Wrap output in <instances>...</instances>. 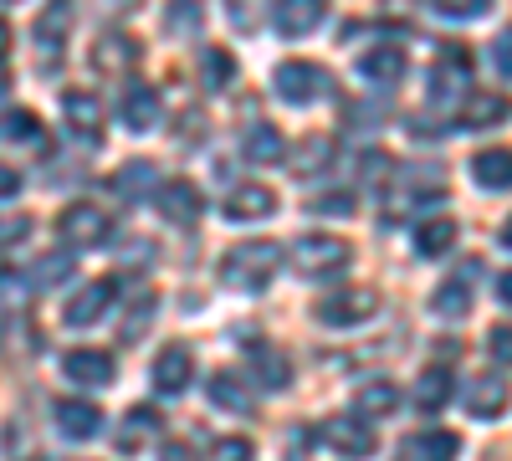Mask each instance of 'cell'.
<instances>
[{
	"instance_id": "cell-7",
	"label": "cell",
	"mask_w": 512,
	"mask_h": 461,
	"mask_svg": "<svg viewBox=\"0 0 512 461\" xmlns=\"http://www.w3.org/2000/svg\"><path fill=\"white\" fill-rule=\"evenodd\" d=\"M466 98V47H446L431 67V108H451Z\"/></svg>"
},
{
	"instance_id": "cell-2",
	"label": "cell",
	"mask_w": 512,
	"mask_h": 461,
	"mask_svg": "<svg viewBox=\"0 0 512 461\" xmlns=\"http://www.w3.org/2000/svg\"><path fill=\"white\" fill-rule=\"evenodd\" d=\"M349 241L344 236H318V231H308V236H297L287 251H282V262L297 272V277H333V272H344L349 267Z\"/></svg>"
},
{
	"instance_id": "cell-20",
	"label": "cell",
	"mask_w": 512,
	"mask_h": 461,
	"mask_svg": "<svg viewBox=\"0 0 512 461\" xmlns=\"http://www.w3.org/2000/svg\"><path fill=\"white\" fill-rule=\"evenodd\" d=\"M323 16H328V0H277L272 6V26L282 36H308Z\"/></svg>"
},
{
	"instance_id": "cell-41",
	"label": "cell",
	"mask_w": 512,
	"mask_h": 461,
	"mask_svg": "<svg viewBox=\"0 0 512 461\" xmlns=\"http://www.w3.org/2000/svg\"><path fill=\"white\" fill-rule=\"evenodd\" d=\"M205 461H251V441L246 436H221L205 451Z\"/></svg>"
},
{
	"instance_id": "cell-36",
	"label": "cell",
	"mask_w": 512,
	"mask_h": 461,
	"mask_svg": "<svg viewBox=\"0 0 512 461\" xmlns=\"http://www.w3.org/2000/svg\"><path fill=\"white\" fill-rule=\"evenodd\" d=\"M359 211V205H354V195L349 190H328V195H318L313 200V216H333V221H349Z\"/></svg>"
},
{
	"instance_id": "cell-1",
	"label": "cell",
	"mask_w": 512,
	"mask_h": 461,
	"mask_svg": "<svg viewBox=\"0 0 512 461\" xmlns=\"http://www.w3.org/2000/svg\"><path fill=\"white\" fill-rule=\"evenodd\" d=\"M277 267H282V246L277 241H241L236 251H226L221 282L236 287V292H262V287H272Z\"/></svg>"
},
{
	"instance_id": "cell-13",
	"label": "cell",
	"mask_w": 512,
	"mask_h": 461,
	"mask_svg": "<svg viewBox=\"0 0 512 461\" xmlns=\"http://www.w3.org/2000/svg\"><path fill=\"white\" fill-rule=\"evenodd\" d=\"M62 374L72 385H82V390H103V385H113V354H103V349H72L62 359Z\"/></svg>"
},
{
	"instance_id": "cell-22",
	"label": "cell",
	"mask_w": 512,
	"mask_h": 461,
	"mask_svg": "<svg viewBox=\"0 0 512 461\" xmlns=\"http://www.w3.org/2000/svg\"><path fill=\"white\" fill-rule=\"evenodd\" d=\"M451 390H456V374H451V364H425L420 369V380H415V410H441V405H451Z\"/></svg>"
},
{
	"instance_id": "cell-46",
	"label": "cell",
	"mask_w": 512,
	"mask_h": 461,
	"mask_svg": "<svg viewBox=\"0 0 512 461\" xmlns=\"http://www.w3.org/2000/svg\"><path fill=\"white\" fill-rule=\"evenodd\" d=\"M16 190H21V175L11 170V164H0V200H11Z\"/></svg>"
},
{
	"instance_id": "cell-39",
	"label": "cell",
	"mask_w": 512,
	"mask_h": 461,
	"mask_svg": "<svg viewBox=\"0 0 512 461\" xmlns=\"http://www.w3.org/2000/svg\"><path fill=\"white\" fill-rule=\"evenodd\" d=\"M431 6L441 16H451V21H477V16H487L492 0H431Z\"/></svg>"
},
{
	"instance_id": "cell-37",
	"label": "cell",
	"mask_w": 512,
	"mask_h": 461,
	"mask_svg": "<svg viewBox=\"0 0 512 461\" xmlns=\"http://www.w3.org/2000/svg\"><path fill=\"white\" fill-rule=\"evenodd\" d=\"M31 287H52L57 277H72V257H67V251H52V257H41L36 267H31Z\"/></svg>"
},
{
	"instance_id": "cell-31",
	"label": "cell",
	"mask_w": 512,
	"mask_h": 461,
	"mask_svg": "<svg viewBox=\"0 0 512 461\" xmlns=\"http://www.w3.org/2000/svg\"><path fill=\"white\" fill-rule=\"evenodd\" d=\"M502 400H507L502 380H492V374H482V380L472 385V395H466V410H472L477 421H497V415H502Z\"/></svg>"
},
{
	"instance_id": "cell-35",
	"label": "cell",
	"mask_w": 512,
	"mask_h": 461,
	"mask_svg": "<svg viewBox=\"0 0 512 461\" xmlns=\"http://www.w3.org/2000/svg\"><path fill=\"white\" fill-rule=\"evenodd\" d=\"M200 21H205L200 0H175V6L164 11V31H169V36H195Z\"/></svg>"
},
{
	"instance_id": "cell-40",
	"label": "cell",
	"mask_w": 512,
	"mask_h": 461,
	"mask_svg": "<svg viewBox=\"0 0 512 461\" xmlns=\"http://www.w3.org/2000/svg\"><path fill=\"white\" fill-rule=\"evenodd\" d=\"M323 154H333V144H328L323 134H313L303 149H297V164H292V170H297V175H313L318 164H323Z\"/></svg>"
},
{
	"instance_id": "cell-10",
	"label": "cell",
	"mask_w": 512,
	"mask_h": 461,
	"mask_svg": "<svg viewBox=\"0 0 512 461\" xmlns=\"http://www.w3.org/2000/svg\"><path fill=\"white\" fill-rule=\"evenodd\" d=\"M118 118L128 134H149L154 118H159V93L149 88V82H123V98H118Z\"/></svg>"
},
{
	"instance_id": "cell-21",
	"label": "cell",
	"mask_w": 512,
	"mask_h": 461,
	"mask_svg": "<svg viewBox=\"0 0 512 461\" xmlns=\"http://www.w3.org/2000/svg\"><path fill=\"white\" fill-rule=\"evenodd\" d=\"M221 211H226V221H267V216H277V195L267 185H241V190H231Z\"/></svg>"
},
{
	"instance_id": "cell-27",
	"label": "cell",
	"mask_w": 512,
	"mask_h": 461,
	"mask_svg": "<svg viewBox=\"0 0 512 461\" xmlns=\"http://www.w3.org/2000/svg\"><path fill=\"white\" fill-rule=\"evenodd\" d=\"M16 139H31L36 149H47V129H41L36 113H26V108L0 113V144H16Z\"/></svg>"
},
{
	"instance_id": "cell-3",
	"label": "cell",
	"mask_w": 512,
	"mask_h": 461,
	"mask_svg": "<svg viewBox=\"0 0 512 461\" xmlns=\"http://www.w3.org/2000/svg\"><path fill=\"white\" fill-rule=\"evenodd\" d=\"M379 313V292L364 287V282H344V287H333L328 298L318 303V323L323 328H359Z\"/></svg>"
},
{
	"instance_id": "cell-47",
	"label": "cell",
	"mask_w": 512,
	"mask_h": 461,
	"mask_svg": "<svg viewBox=\"0 0 512 461\" xmlns=\"http://www.w3.org/2000/svg\"><path fill=\"white\" fill-rule=\"evenodd\" d=\"M159 461H195V456H190V446H164Z\"/></svg>"
},
{
	"instance_id": "cell-43",
	"label": "cell",
	"mask_w": 512,
	"mask_h": 461,
	"mask_svg": "<svg viewBox=\"0 0 512 461\" xmlns=\"http://www.w3.org/2000/svg\"><path fill=\"white\" fill-rule=\"evenodd\" d=\"M26 298V287H21V277L16 272H6L0 267V303H21Z\"/></svg>"
},
{
	"instance_id": "cell-38",
	"label": "cell",
	"mask_w": 512,
	"mask_h": 461,
	"mask_svg": "<svg viewBox=\"0 0 512 461\" xmlns=\"http://www.w3.org/2000/svg\"><path fill=\"white\" fill-rule=\"evenodd\" d=\"M205 82H210V88H231V77H236V62H231V52H221V47H210L205 52Z\"/></svg>"
},
{
	"instance_id": "cell-12",
	"label": "cell",
	"mask_w": 512,
	"mask_h": 461,
	"mask_svg": "<svg viewBox=\"0 0 512 461\" xmlns=\"http://www.w3.org/2000/svg\"><path fill=\"white\" fill-rule=\"evenodd\" d=\"M318 436H323V446H333L338 456H354V461L374 451V431L359 421V415H333V421H323Z\"/></svg>"
},
{
	"instance_id": "cell-44",
	"label": "cell",
	"mask_w": 512,
	"mask_h": 461,
	"mask_svg": "<svg viewBox=\"0 0 512 461\" xmlns=\"http://www.w3.org/2000/svg\"><path fill=\"white\" fill-rule=\"evenodd\" d=\"M492 57H497V77H507V72H512V36H507V31L497 36V52H492Z\"/></svg>"
},
{
	"instance_id": "cell-5",
	"label": "cell",
	"mask_w": 512,
	"mask_h": 461,
	"mask_svg": "<svg viewBox=\"0 0 512 461\" xmlns=\"http://www.w3.org/2000/svg\"><path fill=\"white\" fill-rule=\"evenodd\" d=\"M57 231H62V241L67 246H103L108 241V231H113V221H108V211H98V205H88V200H77V205H67V211L57 216Z\"/></svg>"
},
{
	"instance_id": "cell-9",
	"label": "cell",
	"mask_w": 512,
	"mask_h": 461,
	"mask_svg": "<svg viewBox=\"0 0 512 461\" xmlns=\"http://www.w3.org/2000/svg\"><path fill=\"white\" fill-rule=\"evenodd\" d=\"M154 205H159V216L164 221H175V226H195L200 211H205V195L190 185V180H169L154 190Z\"/></svg>"
},
{
	"instance_id": "cell-28",
	"label": "cell",
	"mask_w": 512,
	"mask_h": 461,
	"mask_svg": "<svg viewBox=\"0 0 512 461\" xmlns=\"http://www.w3.org/2000/svg\"><path fill=\"white\" fill-rule=\"evenodd\" d=\"M472 175H477V185L482 190H507L512 185V164H507V149H482L477 159H472Z\"/></svg>"
},
{
	"instance_id": "cell-26",
	"label": "cell",
	"mask_w": 512,
	"mask_h": 461,
	"mask_svg": "<svg viewBox=\"0 0 512 461\" xmlns=\"http://www.w3.org/2000/svg\"><path fill=\"white\" fill-rule=\"evenodd\" d=\"M431 313L436 318H466V313H472V282H461V277L441 282L431 292Z\"/></svg>"
},
{
	"instance_id": "cell-14",
	"label": "cell",
	"mask_w": 512,
	"mask_h": 461,
	"mask_svg": "<svg viewBox=\"0 0 512 461\" xmlns=\"http://www.w3.org/2000/svg\"><path fill=\"white\" fill-rule=\"evenodd\" d=\"M159 431H164V415H159L154 405H134V410L123 415V426H118V451H123V456H134V451L154 446Z\"/></svg>"
},
{
	"instance_id": "cell-32",
	"label": "cell",
	"mask_w": 512,
	"mask_h": 461,
	"mask_svg": "<svg viewBox=\"0 0 512 461\" xmlns=\"http://www.w3.org/2000/svg\"><path fill=\"white\" fill-rule=\"evenodd\" d=\"M359 410L364 415H395L400 410V385L395 380H364L359 385Z\"/></svg>"
},
{
	"instance_id": "cell-8",
	"label": "cell",
	"mask_w": 512,
	"mask_h": 461,
	"mask_svg": "<svg viewBox=\"0 0 512 461\" xmlns=\"http://www.w3.org/2000/svg\"><path fill=\"white\" fill-rule=\"evenodd\" d=\"M113 298H118V287H113V277H98V282H82V292H72L67 298V323L72 328H93L108 308H113Z\"/></svg>"
},
{
	"instance_id": "cell-17",
	"label": "cell",
	"mask_w": 512,
	"mask_h": 461,
	"mask_svg": "<svg viewBox=\"0 0 512 461\" xmlns=\"http://www.w3.org/2000/svg\"><path fill=\"white\" fill-rule=\"evenodd\" d=\"M62 113H67V129L77 134V139H88V144H98L103 139V103L93 98V93H62Z\"/></svg>"
},
{
	"instance_id": "cell-34",
	"label": "cell",
	"mask_w": 512,
	"mask_h": 461,
	"mask_svg": "<svg viewBox=\"0 0 512 461\" xmlns=\"http://www.w3.org/2000/svg\"><path fill=\"white\" fill-rule=\"evenodd\" d=\"M251 369H256V380H262L267 390H282V385L292 380V364H287V354H277V349H256Z\"/></svg>"
},
{
	"instance_id": "cell-16",
	"label": "cell",
	"mask_w": 512,
	"mask_h": 461,
	"mask_svg": "<svg viewBox=\"0 0 512 461\" xmlns=\"http://www.w3.org/2000/svg\"><path fill=\"white\" fill-rule=\"evenodd\" d=\"M190 380H195L190 349H185V344H169V349L154 359V390H159V395H185Z\"/></svg>"
},
{
	"instance_id": "cell-6",
	"label": "cell",
	"mask_w": 512,
	"mask_h": 461,
	"mask_svg": "<svg viewBox=\"0 0 512 461\" xmlns=\"http://www.w3.org/2000/svg\"><path fill=\"white\" fill-rule=\"evenodd\" d=\"M323 88H328V72L318 62H282L277 67V98L292 108H308L313 98H323Z\"/></svg>"
},
{
	"instance_id": "cell-33",
	"label": "cell",
	"mask_w": 512,
	"mask_h": 461,
	"mask_svg": "<svg viewBox=\"0 0 512 461\" xmlns=\"http://www.w3.org/2000/svg\"><path fill=\"white\" fill-rule=\"evenodd\" d=\"M456 451H461V441L451 431H425V436L410 441V456L405 461H456Z\"/></svg>"
},
{
	"instance_id": "cell-24",
	"label": "cell",
	"mask_w": 512,
	"mask_h": 461,
	"mask_svg": "<svg viewBox=\"0 0 512 461\" xmlns=\"http://www.w3.org/2000/svg\"><path fill=\"white\" fill-rule=\"evenodd\" d=\"M359 72H364L369 82H379V88H390V82L405 77V52H400V47H374V52L359 57Z\"/></svg>"
},
{
	"instance_id": "cell-18",
	"label": "cell",
	"mask_w": 512,
	"mask_h": 461,
	"mask_svg": "<svg viewBox=\"0 0 512 461\" xmlns=\"http://www.w3.org/2000/svg\"><path fill=\"white\" fill-rule=\"evenodd\" d=\"M123 323H118V339L123 344H139L144 333H149V318H154V287L134 282V287H123Z\"/></svg>"
},
{
	"instance_id": "cell-45",
	"label": "cell",
	"mask_w": 512,
	"mask_h": 461,
	"mask_svg": "<svg viewBox=\"0 0 512 461\" xmlns=\"http://www.w3.org/2000/svg\"><path fill=\"white\" fill-rule=\"evenodd\" d=\"M507 349H512V333L497 323V328H492V359H497V364H507Z\"/></svg>"
},
{
	"instance_id": "cell-11",
	"label": "cell",
	"mask_w": 512,
	"mask_h": 461,
	"mask_svg": "<svg viewBox=\"0 0 512 461\" xmlns=\"http://www.w3.org/2000/svg\"><path fill=\"white\" fill-rule=\"evenodd\" d=\"M241 154L251 164H287V139L272 118H251L241 129Z\"/></svg>"
},
{
	"instance_id": "cell-4",
	"label": "cell",
	"mask_w": 512,
	"mask_h": 461,
	"mask_svg": "<svg viewBox=\"0 0 512 461\" xmlns=\"http://www.w3.org/2000/svg\"><path fill=\"white\" fill-rule=\"evenodd\" d=\"M139 57H144V47H139V36H128V31H103L88 52L93 72H103V77H128L139 67Z\"/></svg>"
},
{
	"instance_id": "cell-48",
	"label": "cell",
	"mask_w": 512,
	"mask_h": 461,
	"mask_svg": "<svg viewBox=\"0 0 512 461\" xmlns=\"http://www.w3.org/2000/svg\"><path fill=\"white\" fill-rule=\"evenodd\" d=\"M6 52H11V26L0 21V62H6Z\"/></svg>"
},
{
	"instance_id": "cell-23",
	"label": "cell",
	"mask_w": 512,
	"mask_h": 461,
	"mask_svg": "<svg viewBox=\"0 0 512 461\" xmlns=\"http://www.w3.org/2000/svg\"><path fill=\"white\" fill-rule=\"evenodd\" d=\"M113 190H118L123 200H149V195L159 190V164H154V159H128L123 170L113 175Z\"/></svg>"
},
{
	"instance_id": "cell-29",
	"label": "cell",
	"mask_w": 512,
	"mask_h": 461,
	"mask_svg": "<svg viewBox=\"0 0 512 461\" xmlns=\"http://www.w3.org/2000/svg\"><path fill=\"white\" fill-rule=\"evenodd\" d=\"M451 246H456V221L451 216H436V221H425L415 231V251H420V257H446Z\"/></svg>"
},
{
	"instance_id": "cell-25",
	"label": "cell",
	"mask_w": 512,
	"mask_h": 461,
	"mask_svg": "<svg viewBox=\"0 0 512 461\" xmlns=\"http://www.w3.org/2000/svg\"><path fill=\"white\" fill-rule=\"evenodd\" d=\"M210 400H216L221 410H231V415H246L251 410V390H246L241 374H231V369L210 374Z\"/></svg>"
},
{
	"instance_id": "cell-49",
	"label": "cell",
	"mask_w": 512,
	"mask_h": 461,
	"mask_svg": "<svg viewBox=\"0 0 512 461\" xmlns=\"http://www.w3.org/2000/svg\"><path fill=\"white\" fill-rule=\"evenodd\" d=\"M6 6H16V0H6Z\"/></svg>"
},
{
	"instance_id": "cell-42",
	"label": "cell",
	"mask_w": 512,
	"mask_h": 461,
	"mask_svg": "<svg viewBox=\"0 0 512 461\" xmlns=\"http://www.w3.org/2000/svg\"><path fill=\"white\" fill-rule=\"evenodd\" d=\"M31 236V216H0V246H16Z\"/></svg>"
},
{
	"instance_id": "cell-30",
	"label": "cell",
	"mask_w": 512,
	"mask_h": 461,
	"mask_svg": "<svg viewBox=\"0 0 512 461\" xmlns=\"http://www.w3.org/2000/svg\"><path fill=\"white\" fill-rule=\"evenodd\" d=\"M502 118H507V98L502 93H477V98H466V108H461L466 129H492V123H502Z\"/></svg>"
},
{
	"instance_id": "cell-15",
	"label": "cell",
	"mask_w": 512,
	"mask_h": 461,
	"mask_svg": "<svg viewBox=\"0 0 512 461\" xmlns=\"http://www.w3.org/2000/svg\"><path fill=\"white\" fill-rule=\"evenodd\" d=\"M72 21H77V0H47L41 16H36V47H47V57H57Z\"/></svg>"
},
{
	"instance_id": "cell-19",
	"label": "cell",
	"mask_w": 512,
	"mask_h": 461,
	"mask_svg": "<svg viewBox=\"0 0 512 461\" xmlns=\"http://www.w3.org/2000/svg\"><path fill=\"white\" fill-rule=\"evenodd\" d=\"M52 410H57V431L67 441H93L98 426H103V410L93 400H57Z\"/></svg>"
}]
</instances>
